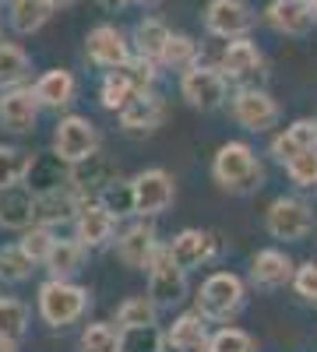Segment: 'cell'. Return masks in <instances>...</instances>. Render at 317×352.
I'll use <instances>...</instances> for the list:
<instances>
[{"instance_id": "cell-20", "label": "cell", "mask_w": 317, "mask_h": 352, "mask_svg": "<svg viewBox=\"0 0 317 352\" xmlns=\"http://www.w3.org/2000/svg\"><path fill=\"white\" fill-rule=\"evenodd\" d=\"M265 21L278 36H307L317 18H314L310 0H272L265 8Z\"/></svg>"}, {"instance_id": "cell-28", "label": "cell", "mask_w": 317, "mask_h": 352, "mask_svg": "<svg viewBox=\"0 0 317 352\" xmlns=\"http://www.w3.org/2000/svg\"><path fill=\"white\" fill-rule=\"evenodd\" d=\"M85 243L74 236V240H56L50 257H46V272L50 278H74L81 268H85Z\"/></svg>"}, {"instance_id": "cell-43", "label": "cell", "mask_w": 317, "mask_h": 352, "mask_svg": "<svg viewBox=\"0 0 317 352\" xmlns=\"http://www.w3.org/2000/svg\"><path fill=\"white\" fill-rule=\"evenodd\" d=\"M293 289L300 292L307 303H317V264L314 261H307V264H300V268H296Z\"/></svg>"}, {"instance_id": "cell-50", "label": "cell", "mask_w": 317, "mask_h": 352, "mask_svg": "<svg viewBox=\"0 0 317 352\" xmlns=\"http://www.w3.org/2000/svg\"><path fill=\"white\" fill-rule=\"evenodd\" d=\"M0 4H4V0H0Z\"/></svg>"}, {"instance_id": "cell-45", "label": "cell", "mask_w": 317, "mask_h": 352, "mask_svg": "<svg viewBox=\"0 0 317 352\" xmlns=\"http://www.w3.org/2000/svg\"><path fill=\"white\" fill-rule=\"evenodd\" d=\"M0 352H18V342H8V338H0Z\"/></svg>"}, {"instance_id": "cell-44", "label": "cell", "mask_w": 317, "mask_h": 352, "mask_svg": "<svg viewBox=\"0 0 317 352\" xmlns=\"http://www.w3.org/2000/svg\"><path fill=\"white\" fill-rule=\"evenodd\" d=\"M102 8H109V11H117V8H127V0H102Z\"/></svg>"}, {"instance_id": "cell-39", "label": "cell", "mask_w": 317, "mask_h": 352, "mask_svg": "<svg viewBox=\"0 0 317 352\" xmlns=\"http://www.w3.org/2000/svg\"><path fill=\"white\" fill-rule=\"evenodd\" d=\"M285 176L303 190L317 187V144L314 148H303L300 155H293L289 162H285Z\"/></svg>"}, {"instance_id": "cell-21", "label": "cell", "mask_w": 317, "mask_h": 352, "mask_svg": "<svg viewBox=\"0 0 317 352\" xmlns=\"http://www.w3.org/2000/svg\"><path fill=\"white\" fill-rule=\"evenodd\" d=\"M109 180H117V166H113V159L109 155H102V152H92V155H85L81 162H71L67 166V184L85 197L89 190H102Z\"/></svg>"}, {"instance_id": "cell-26", "label": "cell", "mask_w": 317, "mask_h": 352, "mask_svg": "<svg viewBox=\"0 0 317 352\" xmlns=\"http://www.w3.org/2000/svg\"><path fill=\"white\" fill-rule=\"evenodd\" d=\"M56 14L53 0H8V18L18 36H32Z\"/></svg>"}, {"instance_id": "cell-36", "label": "cell", "mask_w": 317, "mask_h": 352, "mask_svg": "<svg viewBox=\"0 0 317 352\" xmlns=\"http://www.w3.org/2000/svg\"><path fill=\"white\" fill-rule=\"evenodd\" d=\"M78 345H81V352H120V324L113 328V324H106V320L85 324Z\"/></svg>"}, {"instance_id": "cell-31", "label": "cell", "mask_w": 317, "mask_h": 352, "mask_svg": "<svg viewBox=\"0 0 317 352\" xmlns=\"http://www.w3.org/2000/svg\"><path fill=\"white\" fill-rule=\"evenodd\" d=\"M32 74V56L14 43H0V88H14Z\"/></svg>"}, {"instance_id": "cell-22", "label": "cell", "mask_w": 317, "mask_h": 352, "mask_svg": "<svg viewBox=\"0 0 317 352\" xmlns=\"http://www.w3.org/2000/svg\"><path fill=\"white\" fill-rule=\"evenodd\" d=\"M32 92H36L43 109H67L78 96V81L67 67H53L32 85Z\"/></svg>"}, {"instance_id": "cell-3", "label": "cell", "mask_w": 317, "mask_h": 352, "mask_svg": "<svg viewBox=\"0 0 317 352\" xmlns=\"http://www.w3.org/2000/svg\"><path fill=\"white\" fill-rule=\"evenodd\" d=\"M247 303V285L233 272H215L197 289V310L208 320H233Z\"/></svg>"}, {"instance_id": "cell-25", "label": "cell", "mask_w": 317, "mask_h": 352, "mask_svg": "<svg viewBox=\"0 0 317 352\" xmlns=\"http://www.w3.org/2000/svg\"><path fill=\"white\" fill-rule=\"evenodd\" d=\"M314 144H317V120H296V124H289L285 131H278L272 138L268 152L278 166H285L293 155H300L303 148H314Z\"/></svg>"}, {"instance_id": "cell-17", "label": "cell", "mask_w": 317, "mask_h": 352, "mask_svg": "<svg viewBox=\"0 0 317 352\" xmlns=\"http://www.w3.org/2000/svg\"><path fill=\"white\" fill-rule=\"evenodd\" d=\"M117 116H120V127L127 134H138V138L155 134L166 120V99L155 96V92H138Z\"/></svg>"}, {"instance_id": "cell-40", "label": "cell", "mask_w": 317, "mask_h": 352, "mask_svg": "<svg viewBox=\"0 0 317 352\" xmlns=\"http://www.w3.org/2000/svg\"><path fill=\"white\" fill-rule=\"evenodd\" d=\"M21 247H25V254L32 257L36 264H46V257H50V250H53V243H56V236H53V229L50 226H28L25 232H21V240H18Z\"/></svg>"}, {"instance_id": "cell-27", "label": "cell", "mask_w": 317, "mask_h": 352, "mask_svg": "<svg viewBox=\"0 0 317 352\" xmlns=\"http://www.w3.org/2000/svg\"><path fill=\"white\" fill-rule=\"evenodd\" d=\"M169 25L162 21V18H155V14H149V18H141L138 25H134V53H141V56H149V60H162V53H166V43H169Z\"/></svg>"}, {"instance_id": "cell-19", "label": "cell", "mask_w": 317, "mask_h": 352, "mask_svg": "<svg viewBox=\"0 0 317 352\" xmlns=\"http://www.w3.org/2000/svg\"><path fill=\"white\" fill-rule=\"evenodd\" d=\"M293 278H296V268H293V261L285 257L282 250L268 247V250H257L254 254V261H250V282L257 289L275 292V289L293 285Z\"/></svg>"}, {"instance_id": "cell-9", "label": "cell", "mask_w": 317, "mask_h": 352, "mask_svg": "<svg viewBox=\"0 0 317 352\" xmlns=\"http://www.w3.org/2000/svg\"><path fill=\"white\" fill-rule=\"evenodd\" d=\"M85 56L102 67V71H120L131 60V43L124 39V32L117 25H96L89 36H85Z\"/></svg>"}, {"instance_id": "cell-18", "label": "cell", "mask_w": 317, "mask_h": 352, "mask_svg": "<svg viewBox=\"0 0 317 352\" xmlns=\"http://www.w3.org/2000/svg\"><path fill=\"white\" fill-rule=\"evenodd\" d=\"M169 254H173V261H177L184 272H194V268L208 264L219 254V240L212 236V232H205V229H180L177 236H173V243H169Z\"/></svg>"}, {"instance_id": "cell-35", "label": "cell", "mask_w": 317, "mask_h": 352, "mask_svg": "<svg viewBox=\"0 0 317 352\" xmlns=\"http://www.w3.org/2000/svg\"><path fill=\"white\" fill-rule=\"evenodd\" d=\"M36 272V261L25 254L21 243H11V247H0V278L18 285V282H28Z\"/></svg>"}, {"instance_id": "cell-24", "label": "cell", "mask_w": 317, "mask_h": 352, "mask_svg": "<svg viewBox=\"0 0 317 352\" xmlns=\"http://www.w3.org/2000/svg\"><path fill=\"white\" fill-rule=\"evenodd\" d=\"M0 226L4 229H18L25 232L28 226H36V194L18 187L0 190Z\"/></svg>"}, {"instance_id": "cell-46", "label": "cell", "mask_w": 317, "mask_h": 352, "mask_svg": "<svg viewBox=\"0 0 317 352\" xmlns=\"http://www.w3.org/2000/svg\"><path fill=\"white\" fill-rule=\"evenodd\" d=\"M127 4H141V8H155V4H162V0H127Z\"/></svg>"}, {"instance_id": "cell-14", "label": "cell", "mask_w": 317, "mask_h": 352, "mask_svg": "<svg viewBox=\"0 0 317 352\" xmlns=\"http://www.w3.org/2000/svg\"><path fill=\"white\" fill-rule=\"evenodd\" d=\"M254 11L247 8V0H208L205 8V28L219 39H240L254 28Z\"/></svg>"}, {"instance_id": "cell-30", "label": "cell", "mask_w": 317, "mask_h": 352, "mask_svg": "<svg viewBox=\"0 0 317 352\" xmlns=\"http://www.w3.org/2000/svg\"><path fill=\"white\" fill-rule=\"evenodd\" d=\"M36 169V159L21 152V148H8V144H0V190H8V187H18L25 184L28 176H32Z\"/></svg>"}, {"instance_id": "cell-6", "label": "cell", "mask_w": 317, "mask_h": 352, "mask_svg": "<svg viewBox=\"0 0 317 352\" xmlns=\"http://www.w3.org/2000/svg\"><path fill=\"white\" fill-rule=\"evenodd\" d=\"M265 229L268 236L275 240H285V243H300L310 236L314 229V212L310 204L300 201V197H275L265 212Z\"/></svg>"}, {"instance_id": "cell-51", "label": "cell", "mask_w": 317, "mask_h": 352, "mask_svg": "<svg viewBox=\"0 0 317 352\" xmlns=\"http://www.w3.org/2000/svg\"><path fill=\"white\" fill-rule=\"evenodd\" d=\"M0 300H4V296H0Z\"/></svg>"}, {"instance_id": "cell-47", "label": "cell", "mask_w": 317, "mask_h": 352, "mask_svg": "<svg viewBox=\"0 0 317 352\" xmlns=\"http://www.w3.org/2000/svg\"><path fill=\"white\" fill-rule=\"evenodd\" d=\"M71 4H78V0H53V8L61 11V8H71Z\"/></svg>"}, {"instance_id": "cell-23", "label": "cell", "mask_w": 317, "mask_h": 352, "mask_svg": "<svg viewBox=\"0 0 317 352\" xmlns=\"http://www.w3.org/2000/svg\"><path fill=\"white\" fill-rule=\"evenodd\" d=\"M212 335H208V317L201 314V310H187V314H180L173 324L166 328V345L173 349V352H194V349H201Z\"/></svg>"}, {"instance_id": "cell-16", "label": "cell", "mask_w": 317, "mask_h": 352, "mask_svg": "<svg viewBox=\"0 0 317 352\" xmlns=\"http://www.w3.org/2000/svg\"><path fill=\"white\" fill-rule=\"evenodd\" d=\"M81 204H85V197L74 190V187H46V190H39L36 194V222L39 226H67V222H74L78 219V212H81Z\"/></svg>"}, {"instance_id": "cell-4", "label": "cell", "mask_w": 317, "mask_h": 352, "mask_svg": "<svg viewBox=\"0 0 317 352\" xmlns=\"http://www.w3.org/2000/svg\"><path fill=\"white\" fill-rule=\"evenodd\" d=\"M229 113H233V120L250 134H268L282 120L278 102L265 92V88H254V85H243L240 92L229 99Z\"/></svg>"}, {"instance_id": "cell-8", "label": "cell", "mask_w": 317, "mask_h": 352, "mask_svg": "<svg viewBox=\"0 0 317 352\" xmlns=\"http://www.w3.org/2000/svg\"><path fill=\"white\" fill-rule=\"evenodd\" d=\"M92 152H99L96 124L89 120V116H78V113L61 116V124H56V131H53V155L64 166H71V162H81Z\"/></svg>"}, {"instance_id": "cell-33", "label": "cell", "mask_w": 317, "mask_h": 352, "mask_svg": "<svg viewBox=\"0 0 317 352\" xmlns=\"http://www.w3.org/2000/svg\"><path fill=\"white\" fill-rule=\"evenodd\" d=\"M99 201L106 208L117 215V219H127V215H138V197H134V180H109L102 190H99Z\"/></svg>"}, {"instance_id": "cell-5", "label": "cell", "mask_w": 317, "mask_h": 352, "mask_svg": "<svg viewBox=\"0 0 317 352\" xmlns=\"http://www.w3.org/2000/svg\"><path fill=\"white\" fill-rule=\"evenodd\" d=\"M149 296L159 303V310H169L187 300V272L169 254V243H159L152 264H149Z\"/></svg>"}, {"instance_id": "cell-38", "label": "cell", "mask_w": 317, "mask_h": 352, "mask_svg": "<svg viewBox=\"0 0 317 352\" xmlns=\"http://www.w3.org/2000/svg\"><path fill=\"white\" fill-rule=\"evenodd\" d=\"M166 335L155 324L145 328H120V352H162Z\"/></svg>"}, {"instance_id": "cell-7", "label": "cell", "mask_w": 317, "mask_h": 352, "mask_svg": "<svg viewBox=\"0 0 317 352\" xmlns=\"http://www.w3.org/2000/svg\"><path fill=\"white\" fill-rule=\"evenodd\" d=\"M180 96L201 109V113H212L229 99V78L219 67H205V64H194L180 74Z\"/></svg>"}, {"instance_id": "cell-42", "label": "cell", "mask_w": 317, "mask_h": 352, "mask_svg": "<svg viewBox=\"0 0 317 352\" xmlns=\"http://www.w3.org/2000/svg\"><path fill=\"white\" fill-rule=\"evenodd\" d=\"M159 64L155 60H149V56H141V53H134L131 60H127V74H131V81L138 85V92H152V85H155V78H159V71H155Z\"/></svg>"}, {"instance_id": "cell-11", "label": "cell", "mask_w": 317, "mask_h": 352, "mask_svg": "<svg viewBox=\"0 0 317 352\" xmlns=\"http://www.w3.org/2000/svg\"><path fill=\"white\" fill-rule=\"evenodd\" d=\"M219 71L237 81V85H247L254 81L257 74H265V53L250 36H240V39H226V50L219 56Z\"/></svg>"}, {"instance_id": "cell-48", "label": "cell", "mask_w": 317, "mask_h": 352, "mask_svg": "<svg viewBox=\"0 0 317 352\" xmlns=\"http://www.w3.org/2000/svg\"><path fill=\"white\" fill-rule=\"evenodd\" d=\"M194 352H215V345H212V342H205V345H201V349H194Z\"/></svg>"}, {"instance_id": "cell-2", "label": "cell", "mask_w": 317, "mask_h": 352, "mask_svg": "<svg viewBox=\"0 0 317 352\" xmlns=\"http://www.w3.org/2000/svg\"><path fill=\"white\" fill-rule=\"evenodd\" d=\"M92 307V292L85 285H74L71 278H50L39 285V317L53 331L71 328L89 314Z\"/></svg>"}, {"instance_id": "cell-49", "label": "cell", "mask_w": 317, "mask_h": 352, "mask_svg": "<svg viewBox=\"0 0 317 352\" xmlns=\"http://www.w3.org/2000/svg\"><path fill=\"white\" fill-rule=\"evenodd\" d=\"M310 8H314V18H317V0H310Z\"/></svg>"}, {"instance_id": "cell-37", "label": "cell", "mask_w": 317, "mask_h": 352, "mask_svg": "<svg viewBox=\"0 0 317 352\" xmlns=\"http://www.w3.org/2000/svg\"><path fill=\"white\" fill-rule=\"evenodd\" d=\"M25 331H28V307L21 300L4 296V300H0V338L21 342Z\"/></svg>"}, {"instance_id": "cell-34", "label": "cell", "mask_w": 317, "mask_h": 352, "mask_svg": "<svg viewBox=\"0 0 317 352\" xmlns=\"http://www.w3.org/2000/svg\"><path fill=\"white\" fill-rule=\"evenodd\" d=\"M159 320V303L152 296H127L117 307V324L120 328H145Z\"/></svg>"}, {"instance_id": "cell-41", "label": "cell", "mask_w": 317, "mask_h": 352, "mask_svg": "<svg viewBox=\"0 0 317 352\" xmlns=\"http://www.w3.org/2000/svg\"><path fill=\"white\" fill-rule=\"evenodd\" d=\"M208 342L215 345V352H257V342L243 328H229V324L219 328Z\"/></svg>"}, {"instance_id": "cell-10", "label": "cell", "mask_w": 317, "mask_h": 352, "mask_svg": "<svg viewBox=\"0 0 317 352\" xmlns=\"http://www.w3.org/2000/svg\"><path fill=\"white\" fill-rule=\"evenodd\" d=\"M134 197H138V215L141 219H155L173 208L177 201V184L166 169H145L134 176Z\"/></svg>"}, {"instance_id": "cell-29", "label": "cell", "mask_w": 317, "mask_h": 352, "mask_svg": "<svg viewBox=\"0 0 317 352\" xmlns=\"http://www.w3.org/2000/svg\"><path fill=\"white\" fill-rule=\"evenodd\" d=\"M134 96H138V85L131 81V74H127L124 67H120V71H106V78H102V85H99V102H102V109L120 113Z\"/></svg>"}, {"instance_id": "cell-13", "label": "cell", "mask_w": 317, "mask_h": 352, "mask_svg": "<svg viewBox=\"0 0 317 352\" xmlns=\"http://www.w3.org/2000/svg\"><path fill=\"white\" fill-rule=\"evenodd\" d=\"M117 215H113L102 201H85L74 219V236L85 243V250H102L117 236Z\"/></svg>"}, {"instance_id": "cell-1", "label": "cell", "mask_w": 317, "mask_h": 352, "mask_svg": "<svg viewBox=\"0 0 317 352\" xmlns=\"http://www.w3.org/2000/svg\"><path fill=\"white\" fill-rule=\"evenodd\" d=\"M212 180L229 194H254L265 184V169L247 141H226L212 159Z\"/></svg>"}, {"instance_id": "cell-32", "label": "cell", "mask_w": 317, "mask_h": 352, "mask_svg": "<svg viewBox=\"0 0 317 352\" xmlns=\"http://www.w3.org/2000/svg\"><path fill=\"white\" fill-rule=\"evenodd\" d=\"M194 64H201V50H197V43L190 39V36H184V32H173L169 36V43H166V53H162V60H159V67H166V71H187V67H194Z\"/></svg>"}, {"instance_id": "cell-12", "label": "cell", "mask_w": 317, "mask_h": 352, "mask_svg": "<svg viewBox=\"0 0 317 352\" xmlns=\"http://www.w3.org/2000/svg\"><path fill=\"white\" fill-rule=\"evenodd\" d=\"M39 99L32 88H4L0 92V127L11 131V134H32L39 124Z\"/></svg>"}, {"instance_id": "cell-15", "label": "cell", "mask_w": 317, "mask_h": 352, "mask_svg": "<svg viewBox=\"0 0 317 352\" xmlns=\"http://www.w3.org/2000/svg\"><path fill=\"white\" fill-rule=\"evenodd\" d=\"M159 250V236H155V226L152 222H134L131 229H124L117 236V257L124 268H138V272H149V264Z\"/></svg>"}]
</instances>
